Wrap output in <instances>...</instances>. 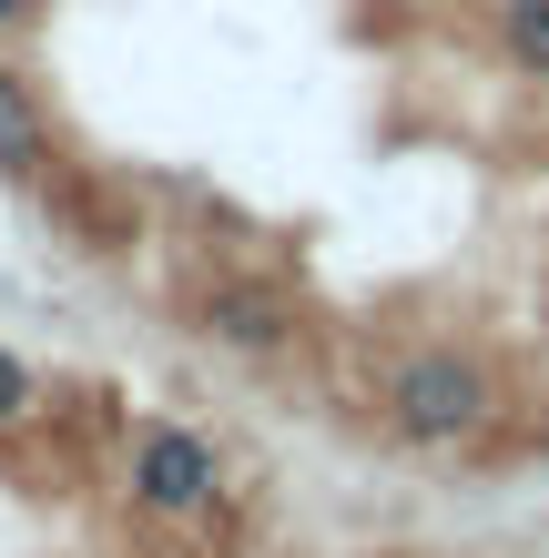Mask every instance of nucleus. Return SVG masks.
Returning <instances> with one entry per match:
<instances>
[{"mask_svg": "<svg viewBox=\"0 0 549 558\" xmlns=\"http://www.w3.org/2000/svg\"><path fill=\"white\" fill-rule=\"evenodd\" d=\"M31 407H41V386H31V366H21L11 345H0V426H21Z\"/></svg>", "mask_w": 549, "mask_h": 558, "instance_id": "423d86ee", "label": "nucleus"}, {"mask_svg": "<svg viewBox=\"0 0 549 558\" xmlns=\"http://www.w3.org/2000/svg\"><path fill=\"white\" fill-rule=\"evenodd\" d=\"M41 153H51V122H41V102H31V82L0 61V183H31Z\"/></svg>", "mask_w": 549, "mask_h": 558, "instance_id": "7ed1b4c3", "label": "nucleus"}, {"mask_svg": "<svg viewBox=\"0 0 549 558\" xmlns=\"http://www.w3.org/2000/svg\"><path fill=\"white\" fill-rule=\"evenodd\" d=\"M204 325L224 345H275L285 336V294H265V284H224V294H204Z\"/></svg>", "mask_w": 549, "mask_h": 558, "instance_id": "20e7f679", "label": "nucleus"}, {"mask_svg": "<svg viewBox=\"0 0 549 558\" xmlns=\"http://www.w3.org/2000/svg\"><path fill=\"white\" fill-rule=\"evenodd\" d=\"M0 21H21V0H0Z\"/></svg>", "mask_w": 549, "mask_h": 558, "instance_id": "0eeeda50", "label": "nucleus"}, {"mask_svg": "<svg viewBox=\"0 0 549 558\" xmlns=\"http://www.w3.org/2000/svg\"><path fill=\"white\" fill-rule=\"evenodd\" d=\"M386 426H397L407 447H458V437L489 426V376H478L458 345H417V355H397V376H386Z\"/></svg>", "mask_w": 549, "mask_h": 558, "instance_id": "f257e3e1", "label": "nucleus"}, {"mask_svg": "<svg viewBox=\"0 0 549 558\" xmlns=\"http://www.w3.org/2000/svg\"><path fill=\"white\" fill-rule=\"evenodd\" d=\"M499 41H509V61H520V72L549 82V0H499Z\"/></svg>", "mask_w": 549, "mask_h": 558, "instance_id": "39448f33", "label": "nucleus"}, {"mask_svg": "<svg viewBox=\"0 0 549 558\" xmlns=\"http://www.w3.org/2000/svg\"><path fill=\"white\" fill-rule=\"evenodd\" d=\"M214 487H224V468H214V447L193 437V426H143V437H133V498L153 518L214 508Z\"/></svg>", "mask_w": 549, "mask_h": 558, "instance_id": "f03ea898", "label": "nucleus"}]
</instances>
